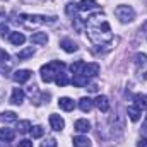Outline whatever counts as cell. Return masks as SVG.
Segmentation results:
<instances>
[{"instance_id": "obj_1", "label": "cell", "mask_w": 147, "mask_h": 147, "mask_svg": "<svg viewBox=\"0 0 147 147\" xmlns=\"http://www.w3.org/2000/svg\"><path fill=\"white\" fill-rule=\"evenodd\" d=\"M87 36L91 39V43L101 46V45H106L113 39L111 34L110 24L105 17V14H96V16H91L87 19Z\"/></svg>"}, {"instance_id": "obj_2", "label": "cell", "mask_w": 147, "mask_h": 147, "mask_svg": "<svg viewBox=\"0 0 147 147\" xmlns=\"http://www.w3.org/2000/svg\"><path fill=\"white\" fill-rule=\"evenodd\" d=\"M65 69V63L63 62H60V60H53V62H48L46 65H43L41 67V70H39V74H41V80L43 82H51V80H55V77L58 75V74L62 72Z\"/></svg>"}, {"instance_id": "obj_3", "label": "cell", "mask_w": 147, "mask_h": 147, "mask_svg": "<svg viewBox=\"0 0 147 147\" xmlns=\"http://www.w3.org/2000/svg\"><path fill=\"white\" fill-rule=\"evenodd\" d=\"M57 21V17H46V16H29V14H21L17 19H16V22H21L24 28H28V29H31V28H38V26H41V24H45V22H55Z\"/></svg>"}, {"instance_id": "obj_4", "label": "cell", "mask_w": 147, "mask_h": 147, "mask_svg": "<svg viewBox=\"0 0 147 147\" xmlns=\"http://www.w3.org/2000/svg\"><path fill=\"white\" fill-rule=\"evenodd\" d=\"M115 14L121 22H132L135 19V10L130 5H118L115 9Z\"/></svg>"}, {"instance_id": "obj_5", "label": "cell", "mask_w": 147, "mask_h": 147, "mask_svg": "<svg viewBox=\"0 0 147 147\" xmlns=\"http://www.w3.org/2000/svg\"><path fill=\"white\" fill-rule=\"evenodd\" d=\"M50 127L55 130V132H62L63 127H65V121L60 115H50Z\"/></svg>"}, {"instance_id": "obj_6", "label": "cell", "mask_w": 147, "mask_h": 147, "mask_svg": "<svg viewBox=\"0 0 147 147\" xmlns=\"http://www.w3.org/2000/svg\"><path fill=\"white\" fill-rule=\"evenodd\" d=\"M80 74H82V75H86L87 79H91V77H94V75H98V74H99V65H98V63H86Z\"/></svg>"}, {"instance_id": "obj_7", "label": "cell", "mask_w": 147, "mask_h": 147, "mask_svg": "<svg viewBox=\"0 0 147 147\" xmlns=\"http://www.w3.org/2000/svg\"><path fill=\"white\" fill-rule=\"evenodd\" d=\"M31 70H26V69H22V70H17V72H14L12 75V79L16 80V82H19V84H24V82H28L29 79H31Z\"/></svg>"}, {"instance_id": "obj_8", "label": "cell", "mask_w": 147, "mask_h": 147, "mask_svg": "<svg viewBox=\"0 0 147 147\" xmlns=\"http://www.w3.org/2000/svg\"><path fill=\"white\" fill-rule=\"evenodd\" d=\"M22 101H24V91H22V89H19V87H16V89L12 91L10 103H12V105H16V106H19V105H22Z\"/></svg>"}, {"instance_id": "obj_9", "label": "cell", "mask_w": 147, "mask_h": 147, "mask_svg": "<svg viewBox=\"0 0 147 147\" xmlns=\"http://www.w3.org/2000/svg\"><path fill=\"white\" fill-rule=\"evenodd\" d=\"M74 130H75V132H79V134H86V132H89V130H91V123H89L87 120L80 118V120H77V121H75Z\"/></svg>"}, {"instance_id": "obj_10", "label": "cell", "mask_w": 147, "mask_h": 147, "mask_svg": "<svg viewBox=\"0 0 147 147\" xmlns=\"http://www.w3.org/2000/svg\"><path fill=\"white\" fill-rule=\"evenodd\" d=\"M60 46H62V50H63V51H67V53H74V51H77V50H79V46L74 43L72 39H67V38L60 41Z\"/></svg>"}, {"instance_id": "obj_11", "label": "cell", "mask_w": 147, "mask_h": 147, "mask_svg": "<svg viewBox=\"0 0 147 147\" xmlns=\"http://www.w3.org/2000/svg\"><path fill=\"white\" fill-rule=\"evenodd\" d=\"M94 105L103 111V113H106V111L110 110V101H108L106 96H98V98L94 99Z\"/></svg>"}, {"instance_id": "obj_12", "label": "cell", "mask_w": 147, "mask_h": 147, "mask_svg": "<svg viewBox=\"0 0 147 147\" xmlns=\"http://www.w3.org/2000/svg\"><path fill=\"white\" fill-rule=\"evenodd\" d=\"M77 7H79V10H80V12H86V10L98 9V3H96V0H80Z\"/></svg>"}, {"instance_id": "obj_13", "label": "cell", "mask_w": 147, "mask_h": 147, "mask_svg": "<svg viewBox=\"0 0 147 147\" xmlns=\"http://www.w3.org/2000/svg\"><path fill=\"white\" fill-rule=\"evenodd\" d=\"M72 144H74V147H92L91 140H89L87 137H84V135H77V137H74Z\"/></svg>"}, {"instance_id": "obj_14", "label": "cell", "mask_w": 147, "mask_h": 147, "mask_svg": "<svg viewBox=\"0 0 147 147\" xmlns=\"http://www.w3.org/2000/svg\"><path fill=\"white\" fill-rule=\"evenodd\" d=\"M92 106H94V101L91 98H80L79 99V108L84 113H89V111L92 110Z\"/></svg>"}, {"instance_id": "obj_15", "label": "cell", "mask_w": 147, "mask_h": 147, "mask_svg": "<svg viewBox=\"0 0 147 147\" xmlns=\"http://www.w3.org/2000/svg\"><path fill=\"white\" fill-rule=\"evenodd\" d=\"M58 106L63 111H72L74 106H75V103H74V99H70V98H60L58 99Z\"/></svg>"}, {"instance_id": "obj_16", "label": "cell", "mask_w": 147, "mask_h": 147, "mask_svg": "<svg viewBox=\"0 0 147 147\" xmlns=\"http://www.w3.org/2000/svg\"><path fill=\"white\" fill-rule=\"evenodd\" d=\"M14 137H16V134L12 128H0V140L2 142H10V140H14Z\"/></svg>"}, {"instance_id": "obj_17", "label": "cell", "mask_w": 147, "mask_h": 147, "mask_svg": "<svg viewBox=\"0 0 147 147\" xmlns=\"http://www.w3.org/2000/svg\"><path fill=\"white\" fill-rule=\"evenodd\" d=\"M9 39H10V43H12V45L21 46V45H24L26 36H24L22 33H10V34H9Z\"/></svg>"}, {"instance_id": "obj_18", "label": "cell", "mask_w": 147, "mask_h": 147, "mask_svg": "<svg viewBox=\"0 0 147 147\" xmlns=\"http://www.w3.org/2000/svg\"><path fill=\"white\" fill-rule=\"evenodd\" d=\"M87 82H89V79H87L86 75H82V74H74V79H72L74 86H77V87H84V86H87Z\"/></svg>"}, {"instance_id": "obj_19", "label": "cell", "mask_w": 147, "mask_h": 147, "mask_svg": "<svg viewBox=\"0 0 147 147\" xmlns=\"http://www.w3.org/2000/svg\"><path fill=\"white\" fill-rule=\"evenodd\" d=\"M127 113H128V118L132 121H139L140 120V115H142V110H139L137 106H128Z\"/></svg>"}, {"instance_id": "obj_20", "label": "cell", "mask_w": 147, "mask_h": 147, "mask_svg": "<svg viewBox=\"0 0 147 147\" xmlns=\"http://www.w3.org/2000/svg\"><path fill=\"white\" fill-rule=\"evenodd\" d=\"M31 41H33L34 45H46V43H48V34H46V33H34V34L31 36Z\"/></svg>"}, {"instance_id": "obj_21", "label": "cell", "mask_w": 147, "mask_h": 147, "mask_svg": "<svg viewBox=\"0 0 147 147\" xmlns=\"http://www.w3.org/2000/svg\"><path fill=\"white\" fill-rule=\"evenodd\" d=\"M134 106H137L139 110H146L147 108V99H146V96H142V94H135L134 96Z\"/></svg>"}, {"instance_id": "obj_22", "label": "cell", "mask_w": 147, "mask_h": 147, "mask_svg": "<svg viewBox=\"0 0 147 147\" xmlns=\"http://www.w3.org/2000/svg\"><path fill=\"white\" fill-rule=\"evenodd\" d=\"M33 55H34V48L29 46V48L21 50V51L17 53V58H19V60H26V58H29V57H33Z\"/></svg>"}, {"instance_id": "obj_23", "label": "cell", "mask_w": 147, "mask_h": 147, "mask_svg": "<svg viewBox=\"0 0 147 147\" xmlns=\"http://www.w3.org/2000/svg\"><path fill=\"white\" fill-rule=\"evenodd\" d=\"M31 121H28V120H22V121H19L17 123V132H21V134H28V132H31Z\"/></svg>"}, {"instance_id": "obj_24", "label": "cell", "mask_w": 147, "mask_h": 147, "mask_svg": "<svg viewBox=\"0 0 147 147\" xmlns=\"http://www.w3.org/2000/svg\"><path fill=\"white\" fill-rule=\"evenodd\" d=\"M55 82H57V84H58L60 87H63V86H67V84L70 82V79L67 77V74L62 70V72H60L58 75H57V77H55Z\"/></svg>"}, {"instance_id": "obj_25", "label": "cell", "mask_w": 147, "mask_h": 147, "mask_svg": "<svg viewBox=\"0 0 147 147\" xmlns=\"http://www.w3.org/2000/svg\"><path fill=\"white\" fill-rule=\"evenodd\" d=\"M17 120V115L14 111H5V113H0V121H16Z\"/></svg>"}, {"instance_id": "obj_26", "label": "cell", "mask_w": 147, "mask_h": 147, "mask_svg": "<svg viewBox=\"0 0 147 147\" xmlns=\"http://www.w3.org/2000/svg\"><path fill=\"white\" fill-rule=\"evenodd\" d=\"M43 134H45V128H43L41 125H36V127L31 128V135H33V139H39V137H43Z\"/></svg>"}, {"instance_id": "obj_27", "label": "cell", "mask_w": 147, "mask_h": 147, "mask_svg": "<svg viewBox=\"0 0 147 147\" xmlns=\"http://www.w3.org/2000/svg\"><path fill=\"white\" fill-rule=\"evenodd\" d=\"M84 65H86V62L77 60L75 63H72V65H70V70H72L74 74H80V72H82V69H84Z\"/></svg>"}, {"instance_id": "obj_28", "label": "cell", "mask_w": 147, "mask_h": 147, "mask_svg": "<svg viewBox=\"0 0 147 147\" xmlns=\"http://www.w3.org/2000/svg\"><path fill=\"white\" fill-rule=\"evenodd\" d=\"M134 62H135V65H144L147 62V55L146 53H137L134 57Z\"/></svg>"}, {"instance_id": "obj_29", "label": "cell", "mask_w": 147, "mask_h": 147, "mask_svg": "<svg viewBox=\"0 0 147 147\" xmlns=\"http://www.w3.org/2000/svg\"><path fill=\"white\" fill-rule=\"evenodd\" d=\"M41 147H57V140L55 139H48V140H45Z\"/></svg>"}, {"instance_id": "obj_30", "label": "cell", "mask_w": 147, "mask_h": 147, "mask_svg": "<svg viewBox=\"0 0 147 147\" xmlns=\"http://www.w3.org/2000/svg\"><path fill=\"white\" fill-rule=\"evenodd\" d=\"M9 58H10L9 53H7L5 50H0V62H2V63H3V62H9Z\"/></svg>"}, {"instance_id": "obj_31", "label": "cell", "mask_w": 147, "mask_h": 147, "mask_svg": "<svg viewBox=\"0 0 147 147\" xmlns=\"http://www.w3.org/2000/svg\"><path fill=\"white\" fill-rule=\"evenodd\" d=\"M17 147H33V142L28 140V139H24V140H21V142L17 144Z\"/></svg>"}, {"instance_id": "obj_32", "label": "cell", "mask_w": 147, "mask_h": 147, "mask_svg": "<svg viewBox=\"0 0 147 147\" xmlns=\"http://www.w3.org/2000/svg\"><path fill=\"white\" fill-rule=\"evenodd\" d=\"M9 33V28H7V24H0V36H5Z\"/></svg>"}, {"instance_id": "obj_33", "label": "cell", "mask_w": 147, "mask_h": 147, "mask_svg": "<svg viewBox=\"0 0 147 147\" xmlns=\"http://www.w3.org/2000/svg\"><path fill=\"white\" fill-rule=\"evenodd\" d=\"M137 147H147V139H140L137 142Z\"/></svg>"}, {"instance_id": "obj_34", "label": "cell", "mask_w": 147, "mask_h": 147, "mask_svg": "<svg viewBox=\"0 0 147 147\" xmlns=\"http://www.w3.org/2000/svg\"><path fill=\"white\" fill-rule=\"evenodd\" d=\"M89 91L96 92V91H98V86H96V84H91V86H89Z\"/></svg>"}, {"instance_id": "obj_35", "label": "cell", "mask_w": 147, "mask_h": 147, "mask_svg": "<svg viewBox=\"0 0 147 147\" xmlns=\"http://www.w3.org/2000/svg\"><path fill=\"white\" fill-rule=\"evenodd\" d=\"M146 29H147V22L144 24V26H142V31H146Z\"/></svg>"}, {"instance_id": "obj_36", "label": "cell", "mask_w": 147, "mask_h": 147, "mask_svg": "<svg viewBox=\"0 0 147 147\" xmlns=\"http://www.w3.org/2000/svg\"><path fill=\"white\" fill-rule=\"evenodd\" d=\"M29 2H41V0H29Z\"/></svg>"}]
</instances>
